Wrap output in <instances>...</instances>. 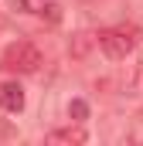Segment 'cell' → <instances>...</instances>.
I'll return each instance as SVG.
<instances>
[{"label": "cell", "instance_id": "6da1fadb", "mask_svg": "<svg viewBox=\"0 0 143 146\" xmlns=\"http://www.w3.org/2000/svg\"><path fill=\"white\" fill-rule=\"evenodd\" d=\"M140 27H133V24H119V27H106V31H99V48H102V54L112 58V61H119V58H126V54H133V48L140 44Z\"/></svg>", "mask_w": 143, "mask_h": 146}, {"label": "cell", "instance_id": "7a4b0ae2", "mask_svg": "<svg viewBox=\"0 0 143 146\" xmlns=\"http://www.w3.org/2000/svg\"><path fill=\"white\" fill-rule=\"evenodd\" d=\"M37 65H41V51H37L31 41H14V44H7V51H3V58H0V68L17 72V75L37 72Z\"/></svg>", "mask_w": 143, "mask_h": 146}, {"label": "cell", "instance_id": "3957f363", "mask_svg": "<svg viewBox=\"0 0 143 146\" xmlns=\"http://www.w3.org/2000/svg\"><path fill=\"white\" fill-rule=\"evenodd\" d=\"M0 106L7 112H21L24 109V88H21L17 82H7V85L0 88Z\"/></svg>", "mask_w": 143, "mask_h": 146}, {"label": "cell", "instance_id": "277c9868", "mask_svg": "<svg viewBox=\"0 0 143 146\" xmlns=\"http://www.w3.org/2000/svg\"><path fill=\"white\" fill-rule=\"evenodd\" d=\"M85 139H89V136H85V129H82V126H65V129H51V133H48V143L51 146H58V143H85Z\"/></svg>", "mask_w": 143, "mask_h": 146}, {"label": "cell", "instance_id": "5b68a950", "mask_svg": "<svg viewBox=\"0 0 143 146\" xmlns=\"http://www.w3.org/2000/svg\"><path fill=\"white\" fill-rule=\"evenodd\" d=\"M68 115L75 119V122H82V119L89 115V106H85L82 99H72V106H68Z\"/></svg>", "mask_w": 143, "mask_h": 146}, {"label": "cell", "instance_id": "8992f818", "mask_svg": "<svg viewBox=\"0 0 143 146\" xmlns=\"http://www.w3.org/2000/svg\"><path fill=\"white\" fill-rule=\"evenodd\" d=\"M0 27H3V21H0Z\"/></svg>", "mask_w": 143, "mask_h": 146}]
</instances>
